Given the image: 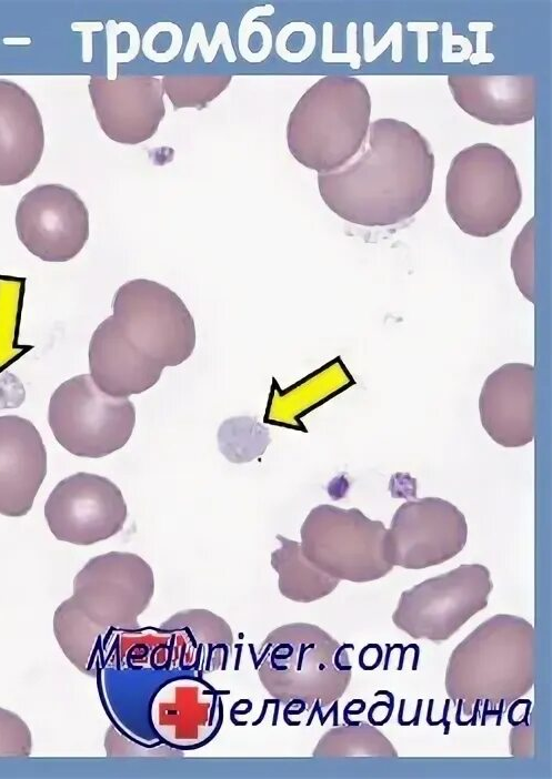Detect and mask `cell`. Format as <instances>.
Wrapping results in <instances>:
<instances>
[{"instance_id":"cell-1","label":"cell","mask_w":552,"mask_h":779,"mask_svg":"<svg viewBox=\"0 0 552 779\" xmlns=\"http://www.w3.org/2000/svg\"><path fill=\"white\" fill-rule=\"evenodd\" d=\"M435 158L415 128L393 118L370 122L360 151L341 169L318 173L325 205L363 226H388L415 215L428 202Z\"/></svg>"},{"instance_id":"cell-2","label":"cell","mask_w":552,"mask_h":779,"mask_svg":"<svg viewBox=\"0 0 552 779\" xmlns=\"http://www.w3.org/2000/svg\"><path fill=\"white\" fill-rule=\"evenodd\" d=\"M535 631L531 623L508 614L494 615L480 624L451 652L444 677L450 700L458 715L476 719L496 718L534 685ZM456 715V716H458Z\"/></svg>"},{"instance_id":"cell-3","label":"cell","mask_w":552,"mask_h":779,"mask_svg":"<svg viewBox=\"0 0 552 779\" xmlns=\"http://www.w3.org/2000/svg\"><path fill=\"white\" fill-rule=\"evenodd\" d=\"M321 627L290 623L261 643L255 670L267 692L300 711H321L343 696L351 681L348 649Z\"/></svg>"},{"instance_id":"cell-4","label":"cell","mask_w":552,"mask_h":779,"mask_svg":"<svg viewBox=\"0 0 552 779\" xmlns=\"http://www.w3.org/2000/svg\"><path fill=\"white\" fill-rule=\"evenodd\" d=\"M370 117V93L360 79L325 75L302 94L289 115V151L310 170L334 172L360 151Z\"/></svg>"},{"instance_id":"cell-5","label":"cell","mask_w":552,"mask_h":779,"mask_svg":"<svg viewBox=\"0 0 552 779\" xmlns=\"http://www.w3.org/2000/svg\"><path fill=\"white\" fill-rule=\"evenodd\" d=\"M521 202L515 164L499 146L475 143L452 159L445 182V206L463 233L488 237L502 231Z\"/></svg>"},{"instance_id":"cell-6","label":"cell","mask_w":552,"mask_h":779,"mask_svg":"<svg viewBox=\"0 0 552 779\" xmlns=\"http://www.w3.org/2000/svg\"><path fill=\"white\" fill-rule=\"evenodd\" d=\"M387 528L360 509L322 504L310 510L301 529V549L320 570L339 580L368 583L387 576Z\"/></svg>"},{"instance_id":"cell-7","label":"cell","mask_w":552,"mask_h":779,"mask_svg":"<svg viewBox=\"0 0 552 779\" xmlns=\"http://www.w3.org/2000/svg\"><path fill=\"white\" fill-rule=\"evenodd\" d=\"M48 423L66 451L78 457L100 458L127 444L136 424V407L128 397L101 392L89 374H81L54 389Z\"/></svg>"},{"instance_id":"cell-8","label":"cell","mask_w":552,"mask_h":779,"mask_svg":"<svg viewBox=\"0 0 552 779\" xmlns=\"http://www.w3.org/2000/svg\"><path fill=\"white\" fill-rule=\"evenodd\" d=\"M112 316L130 342L163 368L180 365L195 347L191 313L175 292L159 282L123 283L114 293Z\"/></svg>"},{"instance_id":"cell-9","label":"cell","mask_w":552,"mask_h":779,"mask_svg":"<svg viewBox=\"0 0 552 779\" xmlns=\"http://www.w3.org/2000/svg\"><path fill=\"white\" fill-rule=\"evenodd\" d=\"M492 589L484 565L463 564L404 590L391 618L413 639L445 641L488 606Z\"/></svg>"},{"instance_id":"cell-10","label":"cell","mask_w":552,"mask_h":779,"mask_svg":"<svg viewBox=\"0 0 552 779\" xmlns=\"http://www.w3.org/2000/svg\"><path fill=\"white\" fill-rule=\"evenodd\" d=\"M154 594L151 566L139 555L109 552L89 559L73 579L70 599L108 633L140 628Z\"/></svg>"},{"instance_id":"cell-11","label":"cell","mask_w":552,"mask_h":779,"mask_svg":"<svg viewBox=\"0 0 552 779\" xmlns=\"http://www.w3.org/2000/svg\"><path fill=\"white\" fill-rule=\"evenodd\" d=\"M468 525L461 510L439 497L408 500L395 510L385 535V556L392 566L423 569L456 556L466 544Z\"/></svg>"},{"instance_id":"cell-12","label":"cell","mask_w":552,"mask_h":779,"mask_svg":"<svg viewBox=\"0 0 552 779\" xmlns=\"http://www.w3.org/2000/svg\"><path fill=\"white\" fill-rule=\"evenodd\" d=\"M128 516L120 488L109 478L78 472L61 479L44 504V517L58 540L89 546L118 534Z\"/></svg>"},{"instance_id":"cell-13","label":"cell","mask_w":552,"mask_h":779,"mask_svg":"<svg viewBox=\"0 0 552 779\" xmlns=\"http://www.w3.org/2000/svg\"><path fill=\"white\" fill-rule=\"evenodd\" d=\"M16 229L31 254L46 262H67L89 239V211L72 189L41 184L21 198Z\"/></svg>"},{"instance_id":"cell-14","label":"cell","mask_w":552,"mask_h":779,"mask_svg":"<svg viewBox=\"0 0 552 779\" xmlns=\"http://www.w3.org/2000/svg\"><path fill=\"white\" fill-rule=\"evenodd\" d=\"M88 89L98 123L114 142L142 143L154 135L164 118V90L157 77L92 75Z\"/></svg>"},{"instance_id":"cell-15","label":"cell","mask_w":552,"mask_h":779,"mask_svg":"<svg viewBox=\"0 0 552 779\" xmlns=\"http://www.w3.org/2000/svg\"><path fill=\"white\" fill-rule=\"evenodd\" d=\"M150 724L160 739L175 748H195L219 729L222 704L208 682L194 677L165 681L150 702Z\"/></svg>"},{"instance_id":"cell-16","label":"cell","mask_w":552,"mask_h":779,"mask_svg":"<svg viewBox=\"0 0 552 779\" xmlns=\"http://www.w3.org/2000/svg\"><path fill=\"white\" fill-rule=\"evenodd\" d=\"M481 424L503 447H521L534 438L535 371L530 364L506 363L484 381L480 397Z\"/></svg>"},{"instance_id":"cell-17","label":"cell","mask_w":552,"mask_h":779,"mask_svg":"<svg viewBox=\"0 0 552 779\" xmlns=\"http://www.w3.org/2000/svg\"><path fill=\"white\" fill-rule=\"evenodd\" d=\"M46 475L47 451L33 423L18 415L0 416V514L27 515Z\"/></svg>"},{"instance_id":"cell-18","label":"cell","mask_w":552,"mask_h":779,"mask_svg":"<svg viewBox=\"0 0 552 779\" xmlns=\"http://www.w3.org/2000/svg\"><path fill=\"white\" fill-rule=\"evenodd\" d=\"M448 85L456 104L483 123L509 127L535 115L538 80L532 74H450Z\"/></svg>"},{"instance_id":"cell-19","label":"cell","mask_w":552,"mask_h":779,"mask_svg":"<svg viewBox=\"0 0 552 779\" xmlns=\"http://www.w3.org/2000/svg\"><path fill=\"white\" fill-rule=\"evenodd\" d=\"M90 376L96 386L113 397H129L151 388L163 367L142 354L126 336L112 315L92 333L88 350Z\"/></svg>"},{"instance_id":"cell-20","label":"cell","mask_w":552,"mask_h":779,"mask_svg":"<svg viewBox=\"0 0 552 779\" xmlns=\"http://www.w3.org/2000/svg\"><path fill=\"white\" fill-rule=\"evenodd\" d=\"M44 150V129L33 98L19 84L0 79V186L29 178Z\"/></svg>"},{"instance_id":"cell-21","label":"cell","mask_w":552,"mask_h":779,"mask_svg":"<svg viewBox=\"0 0 552 779\" xmlns=\"http://www.w3.org/2000/svg\"><path fill=\"white\" fill-rule=\"evenodd\" d=\"M174 644V669L200 675L224 669L234 647L231 626L221 616L203 608L177 611L160 626Z\"/></svg>"},{"instance_id":"cell-22","label":"cell","mask_w":552,"mask_h":779,"mask_svg":"<svg viewBox=\"0 0 552 779\" xmlns=\"http://www.w3.org/2000/svg\"><path fill=\"white\" fill-rule=\"evenodd\" d=\"M53 633L69 661L81 672L97 677L107 664L110 643L117 631L100 628L69 597L53 614Z\"/></svg>"},{"instance_id":"cell-23","label":"cell","mask_w":552,"mask_h":779,"mask_svg":"<svg viewBox=\"0 0 552 779\" xmlns=\"http://www.w3.org/2000/svg\"><path fill=\"white\" fill-rule=\"evenodd\" d=\"M280 547L271 553V566L278 573L280 594L295 603H312L330 595L340 580L314 566L303 554L301 544L280 534Z\"/></svg>"},{"instance_id":"cell-24","label":"cell","mask_w":552,"mask_h":779,"mask_svg":"<svg viewBox=\"0 0 552 779\" xmlns=\"http://www.w3.org/2000/svg\"><path fill=\"white\" fill-rule=\"evenodd\" d=\"M106 666L119 670H173L172 634L160 627L117 631L110 643Z\"/></svg>"},{"instance_id":"cell-25","label":"cell","mask_w":552,"mask_h":779,"mask_svg":"<svg viewBox=\"0 0 552 779\" xmlns=\"http://www.w3.org/2000/svg\"><path fill=\"white\" fill-rule=\"evenodd\" d=\"M312 755L320 758H397L398 751L375 726L358 721L328 730L318 741Z\"/></svg>"},{"instance_id":"cell-26","label":"cell","mask_w":552,"mask_h":779,"mask_svg":"<svg viewBox=\"0 0 552 779\" xmlns=\"http://www.w3.org/2000/svg\"><path fill=\"white\" fill-rule=\"evenodd\" d=\"M268 428L253 417H232L218 431L219 451L231 463H247L262 455L270 444Z\"/></svg>"},{"instance_id":"cell-27","label":"cell","mask_w":552,"mask_h":779,"mask_svg":"<svg viewBox=\"0 0 552 779\" xmlns=\"http://www.w3.org/2000/svg\"><path fill=\"white\" fill-rule=\"evenodd\" d=\"M232 74L163 75L162 87L173 109L201 110L230 84Z\"/></svg>"},{"instance_id":"cell-28","label":"cell","mask_w":552,"mask_h":779,"mask_svg":"<svg viewBox=\"0 0 552 779\" xmlns=\"http://www.w3.org/2000/svg\"><path fill=\"white\" fill-rule=\"evenodd\" d=\"M535 219L531 217L516 236L511 250V270L521 294L534 302Z\"/></svg>"},{"instance_id":"cell-29","label":"cell","mask_w":552,"mask_h":779,"mask_svg":"<svg viewBox=\"0 0 552 779\" xmlns=\"http://www.w3.org/2000/svg\"><path fill=\"white\" fill-rule=\"evenodd\" d=\"M183 43L181 28L170 21H161L148 28L142 37L144 57L155 63H168L178 57Z\"/></svg>"},{"instance_id":"cell-30","label":"cell","mask_w":552,"mask_h":779,"mask_svg":"<svg viewBox=\"0 0 552 779\" xmlns=\"http://www.w3.org/2000/svg\"><path fill=\"white\" fill-rule=\"evenodd\" d=\"M222 45L223 53L228 62L233 63L237 61V54L233 49L228 24L220 21L217 27L211 42L207 41L205 30L201 22H194L187 47L183 52V61L190 63L193 61L195 48L199 47L201 57L205 63H211L215 59L218 50Z\"/></svg>"},{"instance_id":"cell-31","label":"cell","mask_w":552,"mask_h":779,"mask_svg":"<svg viewBox=\"0 0 552 779\" xmlns=\"http://www.w3.org/2000/svg\"><path fill=\"white\" fill-rule=\"evenodd\" d=\"M104 748L108 757H145L161 759H177L183 757V750L160 743L147 746L139 743L114 727H110L106 734Z\"/></svg>"},{"instance_id":"cell-32","label":"cell","mask_w":552,"mask_h":779,"mask_svg":"<svg viewBox=\"0 0 552 779\" xmlns=\"http://www.w3.org/2000/svg\"><path fill=\"white\" fill-rule=\"evenodd\" d=\"M31 748L28 725L17 714L0 707V757H28Z\"/></svg>"},{"instance_id":"cell-33","label":"cell","mask_w":552,"mask_h":779,"mask_svg":"<svg viewBox=\"0 0 552 779\" xmlns=\"http://www.w3.org/2000/svg\"><path fill=\"white\" fill-rule=\"evenodd\" d=\"M532 728L526 722L513 726L510 732V751L514 757L526 758L532 756Z\"/></svg>"},{"instance_id":"cell-34","label":"cell","mask_w":552,"mask_h":779,"mask_svg":"<svg viewBox=\"0 0 552 779\" xmlns=\"http://www.w3.org/2000/svg\"><path fill=\"white\" fill-rule=\"evenodd\" d=\"M382 649L378 644H369L361 649L359 665L364 670L375 669L382 660Z\"/></svg>"}]
</instances>
